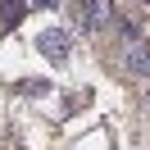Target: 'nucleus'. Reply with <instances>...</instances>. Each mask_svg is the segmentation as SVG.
Segmentation results:
<instances>
[{"label":"nucleus","mask_w":150,"mask_h":150,"mask_svg":"<svg viewBox=\"0 0 150 150\" xmlns=\"http://www.w3.org/2000/svg\"><path fill=\"white\" fill-rule=\"evenodd\" d=\"M18 18H23V5H18V0H9V5H0V23H5V28H14Z\"/></svg>","instance_id":"3"},{"label":"nucleus","mask_w":150,"mask_h":150,"mask_svg":"<svg viewBox=\"0 0 150 150\" xmlns=\"http://www.w3.org/2000/svg\"><path fill=\"white\" fill-rule=\"evenodd\" d=\"M41 55H46V59H55V64H59V59L68 55V37H64V32H59V28H50V32H41Z\"/></svg>","instance_id":"1"},{"label":"nucleus","mask_w":150,"mask_h":150,"mask_svg":"<svg viewBox=\"0 0 150 150\" xmlns=\"http://www.w3.org/2000/svg\"><path fill=\"white\" fill-rule=\"evenodd\" d=\"M105 14H109V0H82V18L91 23V28L105 23Z\"/></svg>","instance_id":"2"}]
</instances>
